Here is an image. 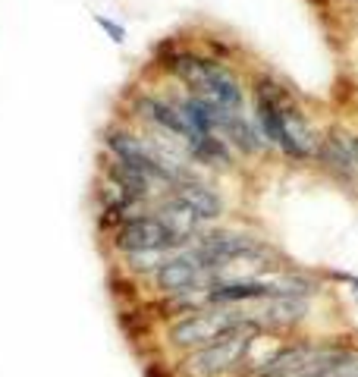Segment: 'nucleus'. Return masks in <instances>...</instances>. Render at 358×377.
<instances>
[{
    "label": "nucleus",
    "mask_w": 358,
    "mask_h": 377,
    "mask_svg": "<svg viewBox=\"0 0 358 377\" xmlns=\"http://www.w3.org/2000/svg\"><path fill=\"white\" fill-rule=\"evenodd\" d=\"M261 333H264L261 324L249 318L236 330L223 333L217 343L179 356L173 374L176 377H236V374H242L245 362H249V356Z\"/></svg>",
    "instance_id": "obj_1"
},
{
    "label": "nucleus",
    "mask_w": 358,
    "mask_h": 377,
    "mask_svg": "<svg viewBox=\"0 0 358 377\" xmlns=\"http://www.w3.org/2000/svg\"><path fill=\"white\" fill-rule=\"evenodd\" d=\"M245 321H249L245 305H208V309L176 315L167 324V330H163V343L173 352L186 356V352H195L202 346L217 343L223 333L236 330Z\"/></svg>",
    "instance_id": "obj_2"
},
{
    "label": "nucleus",
    "mask_w": 358,
    "mask_h": 377,
    "mask_svg": "<svg viewBox=\"0 0 358 377\" xmlns=\"http://www.w3.org/2000/svg\"><path fill=\"white\" fill-rule=\"evenodd\" d=\"M192 239L176 236L154 211H142L136 217H126L110 230V248L114 255H129V252H151V248H163V252H183L189 248Z\"/></svg>",
    "instance_id": "obj_3"
},
{
    "label": "nucleus",
    "mask_w": 358,
    "mask_h": 377,
    "mask_svg": "<svg viewBox=\"0 0 358 377\" xmlns=\"http://www.w3.org/2000/svg\"><path fill=\"white\" fill-rule=\"evenodd\" d=\"M314 305L318 299H298V295H271L255 305H245L251 321L261 324L264 333L271 336H292L302 333L305 324L314 318Z\"/></svg>",
    "instance_id": "obj_4"
},
{
    "label": "nucleus",
    "mask_w": 358,
    "mask_h": 377,
    "mask_svg": "<svg viewBox=\"0 0 358 377\" xmlns=\"http://www.w3.org/2000/svg\"><path fill=\"white\" fill-rule=\"evenodd\" d=\"M311 164L318 167L337 189H343V192L358 199V167H355V158H352V151H349V142H346V129L339 123L324 129Z\"/></svg>",
    "instance_id": "obj_5"
},
{
    "label": "nucleus",
    "mask_w": 358,
    "mask_h": 377,
    "mask_svg": "<svg viewBox=\"0 0 358 377\" xmlns=\"http://www.w3.org/2000/svg\"><path fill=\"white\" fill-rule=\"evenodd\" d=\"M148 283L161 299H170V295L189 293V289H195V286H211L214 277L208 274V268L198 261V255L192 252V246H189V248H183V252L167 255V261L151 274Z\"/></svg>",
    "instance_id": "obj_6"
},
{
    "label": "nucleus",
    "mask_w": 358,
    "mask_h": 377,
    "mask_svg": "<svg viewBox=\"0 0 358 377\" xmlns=\"http://www.w3.org/2000/svg\"><path fill=\"white\" fill-rule=\"evenodd\" d=\"M132 113H136L138 123H145L151 132H163V136H170V138H179L183 145H189L198 138L170 95L138 91V95L132 98Z\"/></svg>",
    "instance_id": "obj_7"
},
{
    "label": "nucleus",
    "mask_w": 358,
    "mask_h": 377,
    "mask_svg": "<svg viewBox=\"0 0 358 377\" xmlns=\"http://www.w3.org/2000/svg\"><path fill=\"white\" fill-rule=\"evenodd\" d=\"M217 136L226 138L230 148L236 151L242 160H258L264 154H271V145L264 142V136L258 132L255 120L249 113H239V110H220V117H217Z\"/></svg>",
    "instance_id": "obj_8"
},
{
    "label": "nucleus",
    "mask_w": 358,
    "mask_h": 377,
    "mask_svg": "<svg viewBox=\"0 0 358 377\" xmlns=\"http://www.w3.org/2000/svg\"><path fill=\"white\" fill-rule=\"evenodd\" d=\"M283 123H286V138H289V164H311L324 132L311 123V117L305 113V107L298 104L296 95H289L283 101Z\"/></svg>",
    "instance_id": "obj_9"
},
{
    "label": "nucleus",
    "mask_w": 358,
    "mask_h": 377,
    "mask_svg": "<svg viewBox=\"0 0 358 377\" xmlns=\"http://www.w3.org/2000/svg\"><path fill=\"white\" fill-rule=\"evenodd\" d=\"M170 195H176L183 205H189L192 211L198 214V220H202V223H208V226L211 223H220V220L226 217V199H223L220 189H214V185H211L204 176L186 179V183L173 185V189H170Z\"/></svg>",
    "instance_id": "obj_10"
},
{
    "label": "nucleus",
    "mask_w": 358,
    "mask_h": 377,
    "mask_svg": "<svg viewBox=\"0 0 358 377\" xmlns=\"http://www.w3.org/2000/svg\"><path fill=\"white\" fill-rule=\"evenodd\" d=\"M189 151V160L198 167V170H208V173H236L239 167V154L230 148L226 138L214 136H198L195 142L186 145Z\"/></svg>",
    "instance_id": "obj_11"
},
{
    "label": "nucleus",
    "mask_w": 358,
    "mask_h": 377,
    "mask_svg": "<svg viewBox=\"0 0 358 377\" xmlns=\"http://www.w3.org/2000/svg\"><path fill=\"white\" fill-rule=\"evenodd\" d=\"M151 211H154L176 236H183V239H195L204 226H208V223H202V220H198V214L192 211L189 205H183V201L176 199V195H170V192L161 195V199L151 205Z\"/></svg>",
    "instance_id": "obj_12"
},
{
    "label": "nucleus",
    "mask_w": 358,
    "mask_h": 377,
    "mask_svg": "<svg viewBox=\"0 0 358 377\" xmlns=\"http://www.w3.org/2000/svg\"><path fill=\"white\" fill-rule=\"evenodd\" d=\"M167 255L173 252H163V248H151V252H129V255H120V264L129 277H136V280H151L157 268H161Z\"/></svg>",
    "instance_id": "obj_13"
},
{
    "label": "nucleus",
    "mask_w": 358,
    "mask_h": 377,
    "mask_svg": "<svg viewBox=\"0 0 358 377\" xmlns=\"http://www.w3.org/2000/svg\"><path fill=\"white\" fill-rule=\"evenodd\" d=\"M95 22H98V28H104V35H107L114 44H126V28H123L120 22L107 19V16H101V13H95Z\"/></svg>",
    "instance_id": "obj_14"
},
{
    "label": "nucleus",
    "mask_w": 358,
    "mask_h": 377,
    "mask_svg": "<svg viewBox=\"0 0 358 377\" xmlns=\"http://www.w3.org/2000/svg\"><path fill=\"white\" fill-rule=\"evenodd\" d=\"M346 142H349V151H352V158H355V167H358V132L346 129Z\"/></svg>",
    "instance_id": "obj_15"
},
{
    "label": "nucleus",
    "mask_w": 358,
    "mask_h": 377,
    "mask_svg": "<svg viewBox=\"0 0 358 377\" xmlns=\"http://www.w3.org/2000/svg\"><path fill=\"white\" fill-rule=\"evenodd\" d=\"M349 289H352V299H355V302H358V274H355V277H352Z\"/></svg>",
    "instance_id": "obj_16"
},
{
    "label": "nucleus",
    "mask_w": 358,
    "mask_h": 377,
    "mask_svg": "<svg viewBox=\"0 0 358 377\" xmlns=\"http://www.w3.org/2000/svg\"><path fill=\"white\" fill-rule=\"evenodd\" d=\"M308 3H314V7H327L330 0H308Z\"/></svg>",
    "instance_id": "obj_17"
},
{
    "label": "nucleus",
    "mask_w": 358,
    "mask_h": 377,
    "mask_svg": "<svg viewBox=\"0 0 358 377\" xmlns=\"http://www.w3.org/2000/svg\"><path fill=\"white\" fill-rule=\"evenodd\" d=\"M355 3H358V0H355Z\"/></svg>",
    "instance_id": "obj_18"
}]
</instances>
